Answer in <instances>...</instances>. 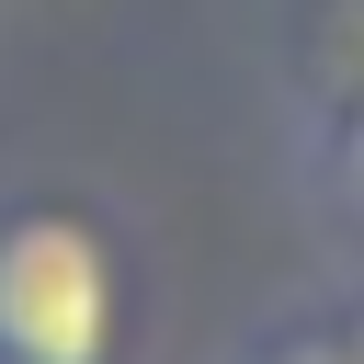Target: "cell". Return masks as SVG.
Segmentation results:
<instances>
[{
  "label": "cell",
  "instance_id": "cell-1",
  "mask_svg": "<svg viewBox=\"0 0 364 364\" xmlns=\"http://www.w3.org/2000/svg\"><path fill=\"white\" fill-rule=\"evenodd\" d=\"M148 330V239L80 171L0 182V364H125Z\"/></svg>",
  "mask_w": 364,
  "mask_h": 364
},
{
  "label": "cell",
  "instance_id": "cell-2",
  "mask_svg": "<svg viewBox=\"0 0 364 364\" xmlns=\"http://www.w3.org/2000/svg\"><path fill=\"white\" fill-rule=\"evenodd\" d=\"M284 182H296V205H307L341 250H364V68H353L318 114L284 125Z\"/></svg>",
  "mask_w": 364,
  "mask_h": 364
},
{
  "label": "cell",
  "instance_id": "cell-3",
  "mask_svg": "<svg viewBox=\"0 0 364 364\" xmlns=\"http://www.w3.org/2000/svg\"><path fill=\"white\" fill-rule=\"evenodd\" d=\"M353 68H364V0H296L284 11V125L318 114Z\"/></svg>",
  "mask_w": 364,
  "mask_h": 364
},
{
  "label": "cell",
  "instance_id": "cell-4",
  "mask_svg": "<svg viewBox=\"0 0 364 364\" xmlns=\"http://www.w3.org/2000/svg\"><path fill=\"white\" fill-rule=\"evenodd\" d=\"M307 318H318V341H330V364H364V250L307 296Z\"/></svg>",
  "mask_w": 364,
  "mask_h": 364
}]
</instances>
